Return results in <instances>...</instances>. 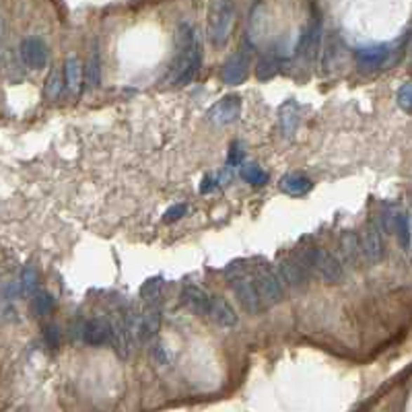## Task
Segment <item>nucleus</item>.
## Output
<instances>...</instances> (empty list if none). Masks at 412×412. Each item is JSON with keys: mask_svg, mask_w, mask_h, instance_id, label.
Instances as JSON below:
<instances>
[{"mask_svg": "<svg viewBox=\"0 0 412 412\" xmlns=\"http://www.w3.org/2000/svg\"><path fill=\"white\" fill-rule=\"evenodd\" d=\"M200 68V41L190 23H182L175 37V56L171 70L167 72V83L171 85H188Z\"/></svg>", "mask_w": 412, "mask_h": 412, "instance_id": "1", "label": "nucleus"}, {"mask_svg": "<svg viewBox=\"0 0 412 412\" xmlns=\"http://www.w3.org/2000/svg\"><path fill=\"white\" fill-rule=\"evenodd\" d=\"M235 17V6L231 2H213L211 13H208V39L213 46H225L229 35H231V25Z\"/></svg>", "mask_w": 412, "mask_h": 412, "instance_id": "2", "label": "nucleus"}, {"mask_svg": "<svg viewBox=\"0 0 412 412\" xmlns=\"http://www.w3.org/2000/svg\"><path fill=\"white\" fill-rule=\"evenodd\" d=\"M303 262H307L310 266H314L319 277L328 283V285H334V283H340L343 277H345V270H343V264L338 262V258L326 250H319V248H312L307 250L303 258Z\"/></svg>", "mask_w": 412, "mask_h": 412, "instance_id": "3", "label": "nucleus"}, {"mask_svg": "<svg viewBox=\"0 0 412 412\" xmlns=\"http://www.w3.org/2000/svg\"><path fill=\"white\" fill-rule=\"evenodd\" d=\"M254 285L264 307H272V305L281 303L283 297H285L283 283H281L279 274H274L270 270H260L254 277Z\"/></svg>", "mask_w": 412, "mask_h": 412, "instance_id": "4", "label": "nucleus"}, {"mask_svg": "<svg viewBox=\"0 0 412 412\" xmlns=\"http://www.w3.org/2000/svg\"><path fill=\"white\" fill-rule=\"evenodd\" d=\"M79 336L89 347L112 345V319L95 317V319H89V321H81Z\"/></svg>", "mask_w": 412, "mask_h": 412, "instance_id": "5", "label": "nucleus"}, {"mask_svg": "<svg viewBox=\"0 0 412 412\" xmlns=\"http://www.w3.org/2000/svg\"><path fill=\"white\" fill-rule=\"evenodd\" d=\"M231 288L235 293V299L239 301V305L248 312V314H260L264 310L260 297H258V291H255L254 279H248L244 274L231 279Z\"/></svg>", "mask_w": 412, "mask_h": 412, "instance_id": "6", "label": "nucleus"}, {"mask_svg": "<svg viewBox=\"0 0 412 412\" xmlns=\"http://www.w3.org/2000/svg\"><path fill=\"white\" fill-rule=\"evenodd\" d=\"M279 279L285 283L286 286L299 291V288H305L310 283V274H307V266L299 260H293V258H286L279 264Z\"/></svg>", "mask_w": 412, "mask_h": 412, "instance_id": "7", "label": "nucleus"}, {"mask_svg": "<svg viewBox=\"0 0 412 412\" xmlns=\"http://www.w3.org/2000/svg\"><path fill=\"white\" fill-rule=\"evenodd\" d=\"M248 74H250V58L246 50L235 52L222 66V81L227 85H239L248 79Z\"/></svg>", "mask_w": 412, "mask_h": 412, "instance_id": "8", "label": "nucleus"}, {"mask_svg": "<svg viewBox=\"0 0 412 412\" xmlns=\"http://www.w3.org/2000/svg\"><path fill=\"white\" fill-rule=\"evenodd\" d=\"M21 58L29 68L39 70V68H44L48 64V46L44 44L41 37L29 35L21 44Z\"/></svg>", "mask_w": 412, "mask_h": 412, "instance_id": "9", "label": "nucleus"}, {"mask_svg": "<svg viewBox=\"0 0 412 412\" xmlns=\"http://www.w3.org/2000/svg\"><path fill=\"white\" fill-rule=\"evenodd\" d=\"M363 255L367 258V262L376 264L380 262L381 255H383V239H381L380 227L378 225H367L363 229V235H361V244H359Z\"/></svg>", "mask_w": 412, "mask_h": 412, "instance_id": "10", "label": "nucleus"}, {"mask_svg": "<svg viewBox=\"0 0 412 412\" xmlns=\"http://www.w3.org/2000/svg\"><path fill=\"white\" fill-rule=\"evenodd\" d=\"M211 301L213 297L202 291L200 286L188 285L182 293V303L190 310L194 316H206L208 317V312H211Z\"/></svg>", "mask_w": 412, "mask_h": 412, "instance_id": "11", "label": "nucleus"}, {"mask_svg": "<svg viewBox=\"0 0 412 412\" xmlns=\"http://www.w3.org/2000/svg\"><path fill=\"white\" fill-rule=\"evenodd\" d=\"M239 107H241V101L239 97H225L221 103H217L213 109H211V120L217 122V124H231L237 120L239 116Z\"/></svg>", "mask_w": 412, "mask_h": 412, "instance_id": "12", "label": "nucleus"}, {"mask_svg": "<svg viewBox=\"0 0 412 412\" xmlns=\"http://www.w3.org/2000/svg\"><path fill=\"white\" fill-rule=\"evenodd\" d=\"M319 32H321V23H319L317 17H314L310 21V25L305 27V32L301 33V37H299V46H297L299 56L312 58L316 54L317 46H319Z\"/></svg>", "mask_w": 412, "mask_h": 412, "instance_id": "13", "label": "nucleus"}, {"mask_svg": "<svg viewBox=\"0 0 412 412\" xmlns=\"http://www.w3.org/2000/svg\"><path fill=\"white\" fill-rule=\"evenodd\" d=\"M208 317H211L215 324H219L221 328H233V326L237 324V314H235V310H233V307L229 305V301L222 299V297H213Z\"/></svg>", "mask_w": 412, "mask_h": 412, "instance_id": "14", "label": "nucleus"}, {"mask_svg": "<svg viewBox=\"0 0 412 412\" xmlns=\"http://www.w3.org/2000/svg\"><path fill=\"white\" fill-rule=\"evenodd\" d=\"M161 328V312L157 310V305H149L147 312L140 316V324H138V332H136V338L140 343L153 338Z\"/></svg>", "mask_w": 412, "mask_h": 412, "instance_id": "15", "label": "nucleus"}, {"mask_svg": "<svg viewBox=\"0 0 412 412\" xmlns=\"http://www.w3.org/2000/svg\"><path fill=\"white\" fill-rule=\"evenodd\" d=\"M357 62L359 66H365V68H378L381 64L387 60L390 56V50L385 46H376V48H359L357 50Z\"/></svg>", "mask_w": 412, "mask_h": 412, "instance_id": "16", "label": "nucleus"}, {"mask_svg": "<svg viewBox=\"0 0 412 412\" xmlns=\"http://www.w3.org/2000/svg\"><path fill=\"white\" fill-rule=\"evenodd\" d=\"M64 81H66V87L70 89V93H79L81 91V85H83V68L79 58H68L64 64Z\"/></svg>", "mask_w": 412, "mask_h": 412, "instance_id": "17", "label": "nucleus"}, {"mask_svg": "<svg viewBox=\"0 0 412 412\" xmlns=\"http://www.w3.org/2000/svg\"><path fill=\"white\" fill-rule=\"evenodd\" d=\"M299 124V107L295 101H288L286 105H283V112H281V126H283V134L286 138L293 136V132L297 130Z\"/></svg>", "mask_w": 412, "mask_h": 412, "instance_id": "18", "label": "nucleus"}, {"mask_svg": "<svg viewBox=\"0 0 412 412\" xmlns=\"http://www.w3.org/2000/svg\"><path fill=\"white\" fill-rule=\"evenodd\" d=\"M281 188L291 196H303L312 190V182L303 175H286L285 180L281 182Z\"/></svg>", "mask_w": 412, "mask_h": 412, "instance_id": "19", "label": "nucleus"}, {"mask_svg": "<svg viewBox=\"0 0 412 412\" xmlns=\"http://www.w3.org/2000/svg\"><path fill=\"white\" fill-rule=\"evenodd\" d=\"M239 175L246 182L254 184V186H264L268 182V173L260 165H255V163H244L241 169H239Z\"/></svg>", "mask_w": 412, "mask_h": 412, "instance_id": "20", "label": "nucleus"}, {"mask_svg": "<svg viewBox=\"0 0 412 412\" xmlns=\"http://www.w3.org/2000/svg\"><path fill=\"white\" fill-rule=\"evenodd\" d=\"M62 72H60V68H54L50 74H48V81H46V97L48 99H56V97L62 93Z\"/></svg>", "mask_w": 412, "mask_h": 412, "instance_id": "21", "label": "nucleus"}, {"mask_svg": "<svg viewBox=\"0 0 412 412\" xmlns=\"http://www.w3.org/2000/svg\"><path fill=\"white\" fill-rule=\"evenodd\" d=\"M19 288H21V295L23 297H32L35 295V288H37V272L33 266H27L21 274V281H19Z\"/></svg>", "mask_w": 412, "mask_h": 412, "instance_id": "22", "label": "nucleus"}, {"mask_svg": "<svg viewBox=\"0 0 412 412\" xmlns=\"http://www.w3.org/2000/svg\"><path fill=\"white\" fill-rule=\"evenodd\" d=\"M161 286H163V281L161 279H149L142 288H140V297L149 303V305H155L159 299V295H161Z\"/></svg>", "mask_w": 412, "mask_h": 412, "instance_id": "23", "label": "nucleus"}, {"mask_svg": "<svg viewBox=\"0 0 412 412\" xmlns=\"http://www.w3.org/2000/svg\"><path fill=\"white\" fill-rule=\"evenodd\" d=\"M54 307V297L50 293H35L33 295V312L37 316H48Z\"/></svg>", "mask_w": 412, "mask_h": 412, "instance_id": "24", "label": "nucleus"}, {"mask_svg": "<svg viewBox=\"0 0 412 412\" xmlns=\"http://www.w3.org/2000/svg\"><path fill=\"white\" fill-rule=\"evenodd\" d=\"M340 246H343V252L347 255V260L350 262H357V254H359V237L352 233V231H345L343 233V239H340Z\"/></svg>", "mask_w": 412, "mask_h": 412, "instance_id": "25", "label": "nucleus"}, {"mask_svg": "<svg viewBox=\"0 0 412 412\" xmlns=\"http://www.w3.org/2000/svg\"><path fill=\"white\" fill-rule=\"evenodd\" d=\"M277 72H279V62L272 60V58H262V60L258 62V66H255V77H258L260 81H268V79H272Z\"/></svg>", "mask_w": 412, "mask_h": 412, "instance_id": "26", "label": "nucleus"}, {"mask_svg": "<svg viewBox=\"0 0 412 412\" xmlns=\"http://www.w3.org/2000/svg\"><path fill=\"white\" fill-rule=\"evenodd\" d=\"M99 81H101V62H99V54L93 52L91 60L87 62V85L93 89L99 85Z\"/></svg>", "mask_w": 412, "mask_h": 412, "instance_id": "27", "label": "nucleus"}, {"mask_svg": "<svg viewBox=\"0 0 412 412\" xmlns=\"http://www.w3.org/2000/svg\"><path fill=\"white\" fill-rule=\"evenodd\" d=\"M398 233V239L402 244V248H408L411 246V222H408V217L406 215H398V221H396V231Z\"/></svg>", "mask_w": 412, "mask_h": 412, "instance_id": "28", "label": "nucleus"}, {"mask_svg": "<svg viewBox=\"0 0 412 412\" xmlns=\"http://www.w3.org/2000/svg\"><path fill=\"white\" fill-rule=\"evenodd\" d=\"M398 103L402 109L412 112V83H406L400 91H398Z\"/></svg>", "mask_w": 412, "mask_h": 412, "instance_id": "29", "label": "nucleus"}, {"mask_svg": "<svg viewBox=\"0 0 412 412\" xmlns=\"http://www.w3.org/2000/svg\"><path fill=\"white\" fill-rule=\"evenodd\" d=\"M186 211H188L186 204H175V206H171V208L165 213V221H178V219H182V217L186 215Z\"/></svg>", "mask_w": 412, "mask_h": 412, "instance_id": "30", "label": "nucleus"}, {"mask_svg": "<svg viewBox=\"0 0 412 412\" xmlns=\"http://www.w3.org/2000/svg\"><path fill=\"white\" fill-rule=\"evenodd\" d=\"M46 343H48L52 349H56V347L60 345V332H58L56 326H48V328H46Z\"/></svg>", "mask_w": 412, "mask_h": 412, "instance_id": "31", "label": "nucleus"}, {"mask_svg": "<svg viewBox=\"0 0 412 412\" xmlns=\"http://www.w3.org/2000/svg\"><path fill=\"white\" fill-rule=\"evenodd\" d=\"M241 161H244V149L239 145H233L229 151V165L235 167V165H241Z\"/></svg>", "mask_w": 412, "mask_h": 412, "instance_id": "32", "label": "nucleus"}, {"mask_svg": "<svg viewBox=\"0 0 412 412\" xmlns=\"http://www.w3.org/2000/svg\"><path fill=\"white\" fill-rule=\"evenodd\" d=\"M215 186H217V182H213V178H206L200 186V192H211Z\"/></svg>", "mask_w": 412, "mask_h": 412, "instance_id": "33", "label": "nucleus"}]
</instances>
